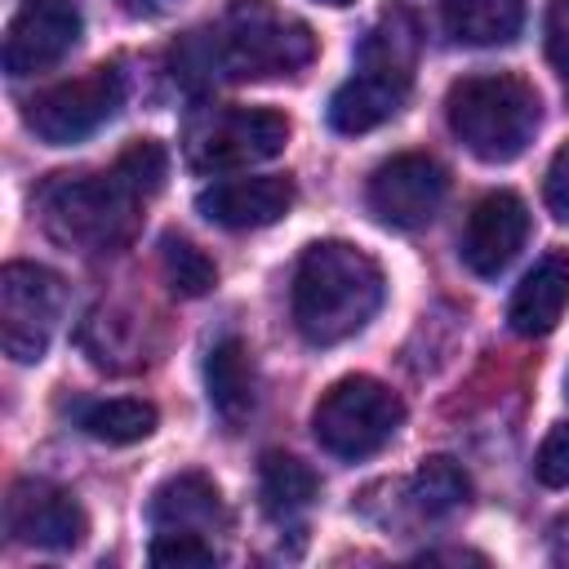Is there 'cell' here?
<instances>
[{"label": "cell", "instance_id": "obj_1", "mask_svg": "<svg viewBox=\"0 0 569 569\" xmlns=\"http://www.w3.org/2000/svg\"><path fill=\"white\" fill-rule=\"evenodd\" d=\"M382 293V267L365 249L347 240H316L293 267V325L311 347L347 342L378 316Z\"/></svg>", "mask_w": 569, "mask_h": 569}, {"label": "cell", "instance_id": "obj_2", "mask_svg": "<svg viewBox=\"0 0 569 569\" xmlns=\"http://www.w3.org/2000/svg\"><path fill=\"white\" fill-rule=\"evenodd\" d=\"M187 58L204 76L227 80H276L293 76L316 58V36L302 18L271 0H231L213 31H196Z\"/></svg>", "mask_w": 569, "mask_h": 569}, {"label": "cell", "instance_id": "obj_3", "mask_svg": "<svg viewBox=\"0 0 569 569\" xmlns=\"http://www.w3.org/2000/svg\"><path fill=\"white\" fill-rule=\"evenodd\" d=\"M445 116L453 138L485 164H507L516 160L542 120L538 93L529 80L511 76V71H480V76H462L453 80L449 98H445Z\"/></svg>", "mask_w": 569, "mask_h": 569}, {"label": "cell", "instance_id": "obj_4", "mask_svg": "<svg viewBox=\"0 0 569 569\" xmlns=\"http://www.w3.org/2000/svg\"><path fill=\"white\" fill-rule=\"evenodd\" d=\"M44 231L80 253H116L138 231L142 196L116 173H58L36 196Z\"/></svg>", "mask_w": 569, "mask_h": 569}, {"label": "cell", "instance_id": "obj_5", "mask_svg": "<svg viewBox=\"0 0 569 569\" xmlns=\"http://www.w3.org/2000/svg\"><path fill=\"white\" fill-rule=\"evenodd\" d=\"M400 422H405L400 396L369 373L338 378L311 413V431H316L320 449L333 458H347V462L378 453L400 431Z\"/></svg>", "mask_w": 569, "mask_h": 569}, {"label": "cell", "instance_id": "obj_6", "mask_svg": "<svg viewBox=\"0 0 569 569\" xmlns=\"http://www.w3.org/2000/svg\"><path fill=\"white\" fill-rule=\"evenodd\" d=\"M289 120L267 107H218L187 129V164L196 173H231L280 156Z\"/></svg>", "mask_w": 569, "mask_h": 569}, {"label": "cell", "instance_id": "obj_7", "mask_svg": "<svg viewBox=\"0 0 569 569\" xmlns=\"http://www.w3.org/2000/svg\"><path fill=\"white\" fill-rule=\"evenodd\" d=\"M62 276L40 262H4L0 271V347L18 365H36L62 320Z\"/></svg>", "mask_w": 569, "mask_h": 569}, {"label": "cell", "instance_id": "obj_8", "mask_svg": "<svg viewBox=\"0 0 569 569\" xmlns=\"http://www.w3.org/2000/svg\"><path fill=\"white\" fill-rule=\"evenodd\" d=\"M124 102V80L116 67H93L76 80L49 84L27 102V129L49 147H71L98 133Z\"/></svg>", "mask_w": 569, "mask_h": 569}, {"label": "cell", "instance_id": "obj_9", "mask_svg": "<svg viewBox=\"0 0 569 569\" xmlns=\"http://www.w3.org/2000/svg\"><path fill=\"white\" fill-rule=\"evenodd\" d=\"M445 169L422 156V151H405V156H391L382 160L373 173H369V187H365V200H369V213L396 231H418L436 218L440 200H445Z\"/></svg>", "mask_w": 569, "mask_h": 569}, {"label": "cell", "instance_id": "obj_10", "mask_svg": "<svg viewBox=\"0 0 569 569\" xmlns=\"http://www.w3.org/2000/svg\"><path fill=\"white\" fill-rule=\"evenodd\" d=\"M84 31L76 0H22L4 31V71L36 76L62 62Z\"/></svg>", "mask_w": 569, "mask_h": 569}, {"label": "cell", "instance_id": "obj_11", "mask_svg": "<svg viewBox=\"0 0 569 569\" xmlns=\"http://www.w3.org/2000/svg\"><path fill=\"white\" fill-rule=\"evenodd\" d=\"M4 525L13 542L36 547V551H71L89 533L80 502L49 480H18L4 502Z\"/></svg>", "mask_w": 569, "mask_h": 569}, {"label": "cell", "instance_id": "obj_12", "mask_svg": "<svg viewBox=\"0 0 569 569\" xmlns=\"http://www.w3.org/2000/svg\"><path fill=\"white\" fill-rule=\"evenodd\" d=\"M529 240V209L516 191H489L471 204L458 253L476 276H498L511 267V258L525 249Z\"/></svg>", "mask_w": 569, "mask_h": 569}, {"label": "cell", "instance_id": "obj_13", "mask_svg": "<svg viewBox=\"0 0 569 569\" xmlns=\"http://www.w3.org/2000/svg\"><path fill=\"white\" fill-rule=\"evenodd\" d=\"M289 204H293L289 178H227L196 196L200 218H209L213 227H227V231L271 227L289 213Z\"/></svg>", "mask_w": 569, "mask_h": 569}, {"label": "cell", "instance_id": "obj_14", "mask_svg": "<svg viewBox=\"0 0 569 569\" xmlns=\"http://www.w3.org/2000/svg\"><path fill=\"white\" fill-rule=\"evenodd\" d=\"M569 307V253H547L525 271V280L511 293L507 325L520 338H547Z\"/></svg>", "mask_w": 569, "mask_h": 569}, {"label": "cell", "instance_id": "obj_15", "mask_svg": "<svg viewBox=\"0 0 569 569\" xmlns=\"http://www.w3.org/2000/svg\"><path fill=\"white\" fill-rule=\"evenodd\" d=\"M147 520L151 529H187V533H213L227 525L222 511V493L209 476L200 471H178L164 485H156L151 502H147Z\"/></svg>", "mask_w": 569, "mask_h": 569}, {"label": "cell", "instance_id": "obj_16", "mask_svg": "<svg viewBox=\"0 0 569 569\" xmlns=\"http://www.w3.org/2000/svg\"><path fill=\"white\" fill-rule=\"evenodd\" d=\"M409 84L396 80V76H382V71H365L356 67L351 80H342L329 98V124L338 133H369L378 124H387L400 102H405Z\"/></svg>", "mask_w": 569, "mask_h": 569}, {"label": "cell", "instance_id": "obj_17", "mask_svg": "<svg viewBox=\"0 0 569 569\" xmlns=\"http://www.w3.org/2000/svg\"><path fill=\"white\" fill-rule=\"evenodd\" d=\"M204 391H209V405L213 413L236 431L249 413H253V400H258V378H253V360H249V347L227 333L209 347L204 356Z\"/></svg>", "mask_w": 569, "mask_h": 569}, {"label": "cell", "instance_id": "obj_18", "mask_svg": "<svg viewBox=\"0 0 569 569\" xmlns=\"http://www.w3.org/2000/svg\"><path fill=\"white\" fill-rule=\"evenodd\" d=\"M440 27L453 44H511L525 27V0H440Z\"/></svg>", "mask_w": 569, "mask_h": 569}, {"label": "cell", "instance_id": "obj_19", "mask_svg": "<svg viewBox=\"0 0 569 569\" xmlns=\"http://www.w3.org/2000/svg\"><path fill=\"white\" fill-rule=\"evenodd\" d=\"M413 62H418V22H413V13L405 4H391L365 31V40L356 49V67L382 71V76H396V80L413 84Z\"/></svg>", "mask_w": 569, "mask_h": 569}, {"label": "cell", "instance_id": "obj_20", "mask_svg": "<svg viewBox=\"0 0 569 569\" xmlns=\"http://www.w3.org/2000/svg\"><path fill=\"white\" fill-rule=\"evenodd\" d=\"M258 493H262V507L276 520H289V516H298V511H307L316 502L320 480H316V471L302 458L271 449L258 462Z\"/></svg>", "mask_w": 569, "mask_h": 569}, {"label": "cell", "instance_id": "obj_21", "mask_svg": "<svg viewBox=\"0 0 569 569\" xmlns=\"http://www.w3.org/2000/svg\"><path fill=\"white\" fill-rule=\"evenodd\" d=\"M409 498H413L418 516H427V520H445V516H453V511L467 507V498H471V480H467V471H462L453 458L431 453V458L418 462L413 485H409Z\"/></svg>", "mask_w": 569, "mask_h": 569}, {"label": "cell", "instance_id": "obj_22", "mask_svg": "<svg viewBox=\"0 0 569 569\" xmlns=\"http://www.w3.org/2000/svg\"><path fill=\"white\" fill-rule=\"evenodd\" d=\"M80 427L102 445H138V440H147L156 431V405L133 400V396L89 400L80 409Z\"/></svg>", "mask_w": 569, "mask_h": 569}, {"label": "cell", "instance_id": "obj_23", "mask_svg": "<svg viewBox=\"0 0 569 569\" xmlns=\"http://www.w3.org/2000/svg\"><path fill=\"white\" fill-rule=\"evenodd\" d=\"M160 267H164V280H169V289L178 298H200L218 280V267L187 236H164L160 240Z\"/></svg>", "mask_w": 569, "mask_h": 569}, {"label": "cell", "instance_id": "obj_24", "mask_svg": "<svg viewBox=\"0 0 569 569\" xmlns=\"http://www.w3.org/2000/svg\"><path fill=\"white\" fill-rule=\"evenodd\" d=\"M111 169L147 200V196H156V191L164 187V178H169V151H164L160 142H151V138H138V142H129V147L116 156Z\"/></svg>", "mask_w": 569, "mask_h": 569}, {"label": "cell", "instance_id": "obj_25", "mask_svg": "<svg viewBox=\"0 0 569 569\" xmlns=\"http://www.w3.org/2000/svg\"><path fill=\"white\" fill-rule=\"evenodd\" d=\"M151 565L160 569H209L218 565V551L204 533H187V529H156L151 538Z\"/></svg>", "mask_w": 569, "mask_h": 569}, {"label": "cell", "instance_id": "obj_26", "mask_svg": "<svg viewBox=\"0 0 569 569\" xmlns=\"http://www.w3.org/2000/svg\"><path fill=\"white\" fill-rule=\"evenodd\" d=\"M533 476L547 489H569V422L551 427L533 453Z\"/></svg>", "mask_w": 569, "mask_h": 569}, {"label": "cell", "instance_id": "obj_27", "mask_svg": "<svg viewBox=\"0 0 569 569\" xmlns=\"http://www.w3.org/2000/svg\"><path fill=\"white\" fill-rule=\"evenodd\" d=\"M542 44H547V62L569 80V0H547Z\"/></svg>", "mask_w": 569, "mask_h": 569}, {"label": "cell", "instance_id": "obj_28", "mask_svg": "<svg viewBox=\"0 0 569 569\" xmlns=\"http://www.w3.org/2000/svg\"><path fill=\"white\" fill-rule=\"evenodd\" d=\"M542 200L551 209L556 222H569V142L551 156L547 164V178H542Z\"/></svg>", "mask_w": 569, "mask_h": 569}, {"label": "cell", "instance_id": "obj_29", "mask_svg": "<svg viewBox=\"0 0 569 569\" xmlns=\"http://www.w3.org/2000/svg\"><path fill=\"white\" fill-rule=\"evenodd\" d=\"M124 13H138V18H151V13H164V9H173L178 0H116Z\"/></svg>", "mask_w": 569, "mask_h": 569}, {"label": "cell", "instance_id": "obj_30", "mask_svg": "<svg viewBox=\"0 0 569 569\" xmlns=\"http://www.w3.org/2000/svg\"><path fill=\"white\" fill-rule=\"evenodd\" d=\"M320 4H333V9H342V4H351V0H320Z\"/></svg>", "mask_w": 569, "mask_h": 569}]
</instances>
